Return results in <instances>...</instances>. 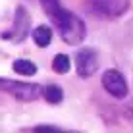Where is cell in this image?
<instances>
[{"label":"cell","instance_id":"cell-10","mask_svg":"<svg viewBox=\"0 0 133 133\" xmlns=\"http://www.w3.org/2000/svg\"><path fill=\"white\" fill-rule=\"evenodd\" d=\"M52 70L56 73H60V75H64V73H68L71 70V60L68 54H56L52 60Z\"/></svg>","mask_w":133,"mask_h":133},{"label":"cell","instance_id":"cell-8","mask_svg":"<svg viewBox=\"0 0 133 133\" xmlns=\"http://www.w3.org/2000/svg\"><path fill=\"white\" fill-rule=\"evenodd\" d=\"M33 41H35L37 46L46 48L48 44H50V41H52V29L46 27V25H39V27L33 31Z\"/></svg>","mask_w":133,"mask_h":133},{"label":"cell","instance_id":"cell-9","mask_svg":"<svg viewBox=\"0 0 133 133\" xmlns=\"http://www.w3.org/2000/svg\"><path fill=\"white\" fill-rule=\"evenodd\" d=\"M12 70L16 73H19V75H23V77H31V75H35V73H37V66L31 60H23V58H19V60H14Z\"/></svg>","mask_w":133,"mask_h":133},{"label":"cell","instance_id":"cell-5","mask_svg":"<svg viewBox=\"0 0 133 133\" xmlns=\"http://www.w3.org/2000/svg\"><path fill=\"white\" fill-rule=\"evenodd\" d=\"M98 70V54L95 48H81L75 52V71L79 77H91Z\"/></svg>","mask_w":133,"mask_h":133},{"label":"cell","instance_id":"cell-1","mask_svg":"<svg viewBox=\"0 0 133 133\" xmlns=\"http://www.w3.org/2000/svg\"><path fill=\"white\" fill-rule=\"evenodd\" d=\"M44 14L52 19L60 39L66 44H79L87 37V25L79 16L60 4V0H39Z\"/></svg>","mask_w":133,"mask_h":133},{"label":"cell","instance_id":"cell-11","mask_svg":"<svg viewBox=\"0 0 133 133\" xmlns=\"http://www.w3.org/2000/svg\"><path fill=\"white\" fill-rule=\"evenodd\" d=\"M35 131H60V127H56V125H37L35 127Z\"/></svg>","mask_w":133,"mask_h":133},{"label":"cell","instance_id":"cell-3","mask_svg":"<svg viewBox=\"0 0 133 133\" xmlns=\"http://www.w3.org/2000/svg\"><path fill=\"white\" fill-rule=\"evenodd\" d=\"M129 0H91L89 10L102 19H116L129 10Z\"/></svg>","mask_w":133,"mask_h":133},{"label":"cell","instance_id":"cell-6","mask_svg":"<svg viewBox=\"0 0 133 133\" xmlns=\"http://www.w3.org/2000/svg\"><path fill=\"white\" fill-rule=\"evenodd\" d=\"M102 87L104 91L114 98H125L127 97V81L118 70H106L102 73Z\"/></svg>","mask_w":133,"mask_h":133},{"label":"cell","instance_id":"cell-4","mask_svg":"<svg viewBox=\"0 0 133 133\" xmlns=\"http://www.w3.org/2000/svg\"><path fill=\"white\" fill-rule=\"evenodd\" d=\"M29 25H31V17L23 6L16 8V16H14V25L10 31H4L2 39L4 41H14V43H21L29 33Z\"/></svg>","mask_w":133,"mask_h":133},{"label":"cell","instance_id":"cell-7","mask_svg":"<svg viewBox=\"0 0 133 133\" xmlns=\"http://www.w3.org/2000/svg\"><path fill=\"white\" fill-rule=\"evenodd\" d=\"M43 97H44V100H46L48 104H60L64 100V91L58 85L48 83V85L43 87Z\"/></svg>","mask_w":133,"mask_h":133},{"label":"cell","instance_id":"cell-2","mask_svg":"<svg viewBox=\"0 0 133 133\" xmlns=\"http://www.w3.org/2000/svg\"><path fill=\"white\" fill-rule=\"evenodd\" d=\"M0 87L4 93L21 102H33L39 97H43V87L39 83H25V81H14V79H0Z\"/></svg>","mask_w":133,"mask_h":133}]
</instances>
